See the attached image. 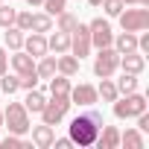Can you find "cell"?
I'll list each match as a JSON object with an SVG mask.
<instances>
[{
  "instance_id": "1",
  "label": "cell",
  "mask_w": 149,
  "mask_h": 149,
  "mask_svg": "<svg viewBox=\"0 0 149 149\" xmlns=\"http://www.w3.org/2000/svg\"><path fill=\"white\" fill-rule=\"evenodd\" d=\"M102 111H97L94 105H88V111L76 114L67 126V137L73 140V146H94L100 129H102Z\"/></svg>"
},
{
  "instance_id": "2",
  "label": "cell",
  "mask_w": 149,
  "mask_h": 149,
  "mask_svg": "<svg viewBox=\"0 0 149 149\" xmlns=\"http://www.w3.org/2000/svg\"><path fill=\"white\" fill-rule=\"evenodd\" d=\"M143 111H146V97L137 94V91L120 94V97L114 100V117H117V120H132V117H137V114H143Z\"/></svg>"
},
{
  "instance_id": "3",
  "label": "cell",
  "mask_w": 149,
  "mask_h": 149,
  "mask_svg": "<svg viewBox=\"0 0 149 149\" xmlns=\"http://www.w3.org/2000/svg\"><path fill=\"white\" fill-rule=\"evenodd\" d=\"M3 126L12 132V134H26L29 132V111L24 108V102H9L6 108H3Z\"/></svg>"
},
{
  "instance_id": "4",
  "label": "cell",
  "mask_w": 149,
  "mask_h": 149,
  "mask_svg": "<svg viewBox=\"0 0 149 149\" xmlns=\"http://www.w3.org/2000/svg\"><path fill=\"white\" fill-rule=\"evenodd\" d=\"M67 108H70V97H67V94H53V100H47L44 108H41V123H47V126L56 129V126L64 120Z\"/></svg>"
},
{
  "instance_id": "5",
  "label": "cell",
  "mask_w": 149,
  "mask_h": 149,
  "mask_svg": "<svg viewBox=\"0 0 149 149\" xmlns=\"http://www.w3.org/2000/svg\"><path fill=\"white\" fill-rule=\"evenodd\" d=\"M117 64H120V53H117L114 47L97 50V56H94V76H97V79L114 76V73H117Z\"/></svg>"
},
{
  "instance_id": "6",
  "label": "cell",
  "mask_w": 149,
  "mask_h": 149,
  "mask_svg": "<svg viewBox=\"0 0 149 149\" xmlns=\"http://www.w3.org/2000/svg\"><path fill=\"white\" fill-rule=\"evenodd\" d=\"M117 18H120V26H123L126 32H143V29H149V6L123 9Z\"/></svg>"
},
{
  "instance_id": "7",
  "label": "cell",
  "mask_w": 149,
  "mask_h": 149,
  "mask_svg": "<svg viewBox=\"0 0 149 149\" xmlns=\"http://www.w3.org/2000/svg\"><path fill=\"white\" fill-rule=\"evenodd\" d=\"M91 29H88V24H76V29L70 32V53L76 56L79 61L85 58V56H91Z\"/></svg>"
},
{
  "instance_id": "8",
  "label": "cell",
  "mask_w": 149,
  "mask_h": 149,
  "mask_svg": "<svg viewBox=\"0 0 149 149\" xmlns=\"http://www.w3.org/2000/svg\"><path fill=\"white\" fill-rule=\"evenodd\" d=\"M88 29H91V47H97V50L111 47L114 32H111V24H108L105 18H94V21L88 24Z\"/></svg>"
},
{
  "instance_id": "9",
  "label": "cell",
  "mask_w": 149,
  "mask_h": 149,
  "mask_svg": "<svg viewBox=\"0 0 149 149\" xmlns=\"http://www.w3.org/2000/svg\"><path fill=\"white\" fill-rule=\"evenodd\" d=\"M70 105H82V108H88V105H97L100 102V97H97V88L94 85H88V82H79L76 88H70Z\"/></svg>"
},
{
  "instance_id": "10",
  "label": "cell",
  "mask_w": 149,
  "mask_h": 149,
  "mask_svg": "<svg viewBox=\"0 0 149 149\" xmlns=\"http://www.w3.org/2000/svg\"><path fill=\"white\" fill-rule=\"evenodd\" d=\"M117 67H120L123 73H134V76H140V73L146 70V56H143V53H137V50H132V53H123Z\"/></svg>"
},
{
  "instance_id": "11",
  "label": "cell",
  "mask_w": 149,
  "mask_h": 149,
  "mask_svg": "<svg viewBox=\"0 0 149 149\" xmlns=\"http://www.w3.org/2000/svg\"><path fill=\"white\" fill-rule=\"evenodd\" d=\"M24 50H26L32 58L47 56V53H50V50H47V35H44V32H29V35H24Z\"/></svg>"
},
{
  "instance_id": "12",
  "label": "cell",
  "mask_w": 149,
  "mask_h": 149,
  "mask_svg": "<svg viewBox=\"0 0 149 149\" xmlns=\"http://www.w3.org/2000/svg\"><path fill=\"white\" fill-rule=\"evenodd\" d=\"M9 64L15 67L18 76H26V73H32V70H35V58H32L26 50H15V53L9 56Z\"/></svg>"
},
{
  "instance_id": "13",
  "label": "cell",
  "mask_w": 149,
  "mask_h": 149,
  "mask_svg": "<svg viewBox=\"0 0 149 149\" xmlns=\"http://www.w3.org/2000/svg\"><path fill=\"white\" fill-rule=\"evenodd\" d=\"M29 132H32V143H35L38 149H50L53 140H56V132H53V126H47V123L29 126Z\"/></svg>"
},
{
  "instance_id": "14",
  "label": "cell",
  "mask_w": 149,
  "mask_h": 149,
  "mask_svg": "<svg viewBox=\"0 0 149 149\" xmlns=\"http://www.w3.org/2000/svg\"><path fill=\"white\" fill-rule=\"evenodd\" d=\"M94 143H97L100 149H117V146H120V129L102 123V129H100V134H97Z\"/></svg>"
},
{
  "instance_id": "15",
  "label": "cell",
  "mask_w": 149,
  "mask_h": 149,
  "mask_svg": "<svg viewBox=\"0 0 149 149\" xmlns=\"http://www.w3.org/2000/svg\"><path fill=\"white\" fill-rule=\"evenodd\" d=\"M56 73H64V76H76L79 73V58L73 56V53H58V58H56Z\"/></svg>"
},
{
  "instance_id": "16",
  "label": "cell",
  "mask_w": 149,
  "mask_h": 149,
  "mask_svg": "<svg viewBox=\"0 0 149 149\" xmlns=\"http://www.w3.org/2000/svg\"><path fill=\"white\" fill-rule=\"evenodd\" d=\"M111 47L123 56V53H132V50H137V32H120V35H114V41H111Z\"/></svg>"
},
{
  "instance_id": "17",
  "label": "cell",
  "mask_w": 149,
  "mask_h": 149,
  "mask_svg": "<svg viewBox=\"0 0 149 149\" xmlns=\"http://www.w3.org/2000/svg\"><path fill=\"white\" fill-rule=\"evenodd\" d=\"M47 50H53L56 56H58V53H70V32L56 29V32L47 38Z\"/></svg>"
},
{
  "instance_id": "18",
  "label": "cell",
  "mask_w": 149,
  "mask_h": 149,
  "mask_svg": "<svg viewBox=\"0 0 149 149\" xmlns=\"http://www.w3.org/2000/svg\"><path fill=\"white\" fill-rule=\"evenodd\" d=\"M120 146H126V149H143L146 137H143L140 129H126V132H120Z\"/></svg>"
},
{
  "instance_id": "19",
  "label": "cell",
  "mask_w": 149,
  "mask_h": 149,
  "mask_svg": "<svg viewBox=\"0 0 149 149\" xmlns=\"http://www.w3.org/2000/svg\"><path fill=\"white\" fill-rule=\"evenodd\" d=\"M44 102H47V97H44V91H38V88H32V91H26V100H24V108H26V111H32V114H41V108H44Z\"/></svg>"
},
{
  "instance_id": "20",
  "label": "cell",
  "mask_w": 149,
  "mask_h": 149,
  "mask_svg": "<svg viewBox=\"0 0 149 149\" xmlns=\"http://www.w3.org/2000/svg\"><path fill=\"white\" fill-rule=\"evenodd\" d=\"M29 32H53V15H47V12H35V15H32V26H29Z\"/></svg>"
},
{
  "instance_id": "21",
  "label": "cell",
  "mask_w": 149,
  "mask_h": 149,
  "mask_svg": "<svg viewBox=\"0 0 149 149\" xmlns=\"http://www.w3.org/2000/svg\"><path fill=\"white\" fill-rule=\"evenodd\" d=\"M3 41H6V47H9L12 53H15V50H24V32H21L18 26H6Z\"/></svg>"
},
{
  "instance_id": "22",
  "label": "cell",
  "mask_w": 149,
  "mask_h": 149,
  "mask_svg": "<svg viewBox=\"0 0 149 149\" xmlns=\"http://www.w3.org/2000/svg\"><path fill=\"white\" fill-rule=\"evenodd\" d=\"M35 73H38V79H50L56 73V56H41L35 64Z\"/></svg>"
},
{
  "instance_id": "23",
  "label": "cell",
  "mask_w": 149,
  "mask_h": 149,
  "mask_svg": "<svg viewBox=\"0 0 149 149\" xmlns=\"http://www.w3.org/2000/svg\"><path fill=\"white\" fill-rule=\"evenodd\" d=\"M70 76H64V73H53L50 76V94H70Z\"/></svg>"
},
{
  "instance_id": "24",
  "label": "cell",
  "mask_w": 149,
  "mask_h": 149,
  "mask_svg": "<svg viewBox=\"0 0 149 149\" xmlns=\"http://www.w3.org/2000/svg\"><path fill=\"white\" fill-rule=\"evenodd\" d=\"M97 97H100V100H102V102H114V100H117V97H120V94H117V85H114V82H111V76H108V79H102V82H100V88H97Z\"/></svg>"
},
{
  "instance_id": "25",
  "label": "cell",
  "mask_w": 149,
  "mask_h": 149,
  "mask_svg": "<svg viewBox=\"0 0 149 149\" xmlns=\"http://www.w3.org/2000/svg\"><path fill=\"white\" fill-rule=\"evenodd\" d=\"M56 18H58V21H56V29H61V32H73V29H76V24H79V18L73 15V12H67V9L58 12Z\"/></svg>"
},
{
  "instance_id": "26",
  "label": "cell",
  "mask_w": 149,
  "mask_h": 149,
  "mask_svg": "<svg viewBox=\"0 0 149 149\" xmlns=\"http://www.w3.org/2000/svg\"><path fill=\"white\" fill-rule=\"evenodd\" d=\"M114 85H117V94H132V91H137V76L134 73H123Z\"/></svg>"
},
{
  "instance_id": "27",
  "label": "cell",
  "mask_w": 149,
  "mask_h": 149,
  "mask_svg": "<svg viewBox=\"0 0 149 149\" xmlns=\"http://www.w3.org/2000/svg\"><path fill=\"white\" fill-rule=\"evenodd\" d=\"M0 88H3V94H15V91H21V79H18V73L15 76H9V70L3 73V76H0Z\"/></svg>"
},
{
  "instance_id": "28",
  "label": "cell",
  "mask_w": 149,
  "mask_h": 149,
  "mask_svg": "<svg viewBox=\"0 0 149 149\" xmlns=\"http://www.w3.org/2000/svg\"><path fill=\"white\" fill-rule=\"evenodd\" d=\"M15 15H18V9H12V6H3L0 3V26H15Z\"/></svg>"
},
{
  "instance_id": "29",
  "label": "cell",
  "mask_w": 149,
  "mask_h": 149,
  "mask_svg": "<svg viewBox=\"0 0 149 149\" xmlns=\"http://www.w3.org/2000/svg\"><path fill=\"white\" fill-rule=\"evenodd\" d=\"M100 9H105L108 18H117V15L126 9V3H123V0H102V6H100Z\"/></svg>"
},
{
  "instance_id": "30",
  "label": "cell",
  "mask_w": 149,
  "mask_h": 149,
  "mask_svg": "<svg viewBox=\"0 0 149 149\" xmlns=\"http://www.w3.org/2000/svg\"><path fill=\"white\" fill-rule=\"evenodd\" d=\"M41 6H44V12H47V15H58V12H64V9H67V0H44Z\"/></svg>"
},
{
  "instance_id": "31",
  "label": "cell",
  "mask_w": 149,
  "mask_h": 149,
  "mask_svg": "<svg viewBox=\"0 0 149 149\" xmlns=\"http://www.w3.org/2000/svg\"><path fill=\"white\" fill-rule=\"evenodd\" d=\"M15 26H18L21 32H29V26H32V12H18V15H15Z\"/></svg>"
},
{
  "instance_id": "32",
  "label": "cell",
  "mask_w": 149,
  "mask_h": 149,
  "mask_svg": "<svg viewBox=\"0 0 149 149\" xmlns=\"http://www.w3.org/2000/svg\"><path fill=\"white\" fill-rule=\"evenodd\" d=\"M21 79V88L24 91H32V88H38V73L32 70V73H26V76H18Z\"/></svg>"
},
{
  "instance_id": "33",
  "label": "cell",
  "mask_w": 149,
  "mask_h": 149,
  "mask_svg": "<svg viewBox=\"0 0 149 149\" xmlns=\"http://www.w3.org/2000/svg\"><path fill=\"white\" fill-rule=\"evenodd\" d=\"M9 70V50L6 47H0V76Z\"/></svg>"
},
{
  "instance_id": "34",
  "label": "cell",
  "mask_w": 149,
  "mask_h": 149,
  "mask_svg": "<svg viewBox=\"0 0 149 149\" xmlns=\"http://www.w3.org/2000/svg\"><path fill=\"white\" fill-rule=\"evenodd\" d=\"M53 146H56V149H70V146H73V140H70V137H56V140H53Z\"/></svg>"
},
{
  "instance_id": "35",
  "label": "cell",
  "mask_w": 149,
  "mask_h": 149,
  "mask_svg": "<svg viewBox=\"0 0 149 149\" xmlns=\"http://www.w3.org/2000/svg\"><path fill=\"white\" fill-rule=\"evenodd\" d=\"M126 6H149V0H123Z\"/></svg>"
},
{
  "instance_id": "36",
  "label": "cell",
  "mask_w": 149,
  "mask_h": 149,
  "mask_svg": "<svg viewBox=\"0 0 149 149\" xmlns=\"http://www.w3.org/2000/svg\"><path fill=\"white\" fill-rule=\"evenodd\" d=\"M88 6H91V9H100V6H102V0H88Z\"/></svg>"
},
{
  "instance_id": "37",
  "label": "cell",
  "mask_w": 149,
  "mask_h": 149,
  "mask_svg": "<svg viewBox=\"0 0 149 149\" xmlns=\"http://www.w3.org/2000/svg\"><path fill=\"white\" fill-rule=\"evenodd\" d=\"M26 3H29V6H41V3H44V0H26Z\"/></svg>"
},
{
  "instance_id": "38",
  "label": "cell",
  "mask_w": 149,
  "mask_h": 149,
  "mask_svg": "<svg viewBox=\"0 0 149 149\" xmlns=\"http://www.w3.org/2000/svg\"><path fill=\"white\" fill-rule=\"evenodd\" d=\"M0 129H3V108H0Z\"/></svg>"
},
{
  "instance_id": "39",
  "label": "cell",
  "mask_w": 149,
  "mask_h": 149,
  "mask_svg": "<svg viewBox=\"0 0 149 149\" xmlns=\"http://www.w3.org/2000/svg\"><path fill=\"white\" fill-rule=\"evenodd\" d=\"M0 3H3V0H0Z\"/></svg>"
}]
</instances>
